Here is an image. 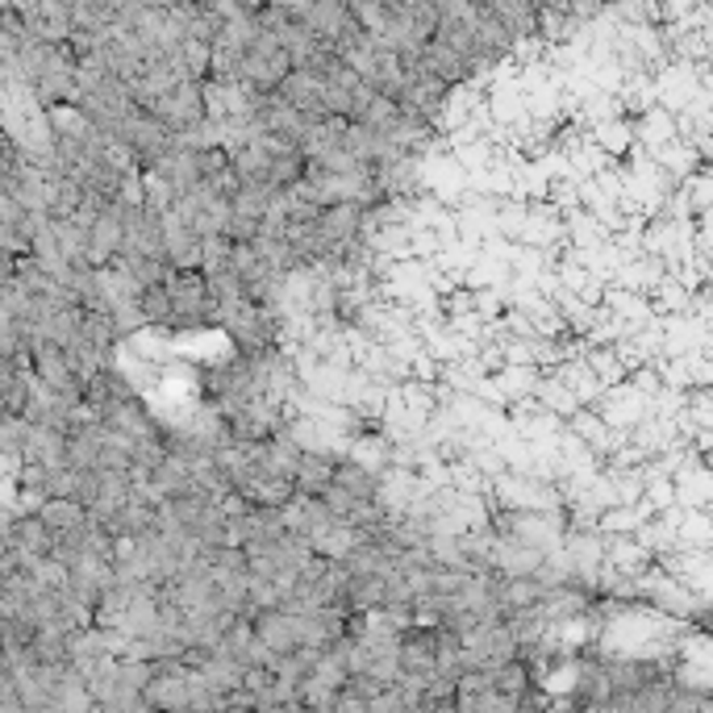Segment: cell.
<instances>
[{"instance_id":"6da1fadb","label":"cell","mask_w":713,"mask_h":713,"mask_svg":"<svg viewBox=\"0 0 713 713\" xmlns=\"http://www.w3.org/2000/svg\"><path fill=\"white\" fill-rule=\"evenodd\" d=\"M147 113H151L155 122H163L171 133H184L205 122V88H201L196 79H180L176 88L158 92L155 101L147 105Z\"/></svg>"},{"instance_id":"7a4b0ae2","label":"cell","mask_w":713,"mask_h":713,"mask_svg":"<svg viewBox=\"0 0 713 713\" xmlns=\"http://www.w3.org/2000/svg\"><path fill=\"white\" fill-rule=\"evenodd\" d=\"M601 543H606V559L613 572H622V576H638L647 563H651V551L634 538V534H601Z\"/></svg>"},{"instance_id":"3957f363","label":"cell","mask_w":713,"mask_h":713,"mask_svg":"<svg viewBox=\"0 0 713 713\" xmlns=\"http://www.w3.org/2000/svg\"><path fill=\"white\" fill-rule=\"evenodd\" d=\"M551 375L559 380V384H563V389H568V393L576 396L581 405H593V400L601 396V389H606V384L593 375V368L584 364V355H581V359H559V364L551 368Z\"/></svg>"},{"instance_id":"277c9868","label":"cell","mask_w":713,"mask_h":713,"mask_svg":"<svg viewBox=\"0 0 713 713\" xmlns=\"http://www.w3.org/2000/svg\"><path fill=\"white\" fill-rule=\"evenodd\" d=\"M330 480H334V459L321 455V450H301V463H296V472H292L296 493H305V497H321Z\"/></svg>"},{"instance_id":"5b68a950","label":"cell","mask_w":713,"mask_h":713,"mask_svg":"<svg viewBox=\"0 0 713 713\" xmlns=\"http://www.w3.org/2000/svg\"><path fill=\"white\" fill-rule=\"evenodd\" d=\"M601 305H606L613 317H622V321H634V326H642V321H651V317H655V309H651V296H647V292L617 289V284H606V296H601Z\"/></svg>"},{"instance_id":"8992f818","label":"cell","mask_w":713,"mask_h":713,"mask_svg":"<svg viewBox=\"0 0 713 713\" xmlns=\"http://www.w3.org/2000/svg\"><path fill=\"white\" fill-rule=\"evenodd\" d=\"M710 538H713L710 509H680V518H676V543L680 547H710Z\"/></svg>"},{"instance_id":"52a82bcc","label":"cell","mask_w":713,"mask_h":713,"mask_svg":"<svg viewBox=\"0 0 713 713\" xmlns=\"http://www.w3.org/2000/svg\"><path fill=\"white\" fill-rule=\"evenodd\" d=\"M534 396H538V405H543V409H551L555 418H568V413H576V409H581V400L568 393V389H563V384H559V380L551 375V371H543V375H538V384H534Z\"/></svg>"},{"instance_id":"ba28073f","label":"cell","mask_w":713,"mask_h":713,"mask_svg":"<svg viewBox=\"0 0 713 713\" xmlns=\"http://www.w3.org/2000/svg\"><path fill=\"white\" fill-rule=\"evenodd\" d=\"M133 305H138V314H142L147 326H171V296H167L163 284H147V289H138Z\"/></svg>"},{"instance_id":"9c48e42d","label":"cell","mask_w":713,"mask_h":713,"mask_svg":"<svg viewBox=\"0 0 713 713\" xmlns=\"http://www.w3.org/2000/svg\"><path fill=\"white\" fill-rule=\"evenodd\" d=\"M584 364H588V368H593V375H597V380H601V384H617V380H626V364H622V359H617V351H613V346H588V351H584Z\"/></svg>"},{"instance_id":"30bf717a","label":"cell","mask_w":713,"mask_h":713,"mask_svg":"<svg viewBox=\"0 0 713 713\" xmlns=\"http://www.w3.org/2000/svg\"><path fill=\"white\" fill-rule=\"evenodd\" d=\"M142 4H147V9H171L176 0H142Z\"/></svg>"}]
</instances>
